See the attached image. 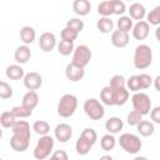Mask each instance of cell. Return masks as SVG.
I'll list each match as a JSON object with an SVG mask.
<instances>
[{
    "label": "cell",
    "instance_id": "10",
    "mask_svg": "<svg viewBox=\"0 0 160 160\" xmlns=\"http://www.w3.org/2000/svg\"><path fill=\"white\" fill-rule=\"evenodd\" d=\"M85 68L75 64V62H70L66 65L65 68V76L68 78V80L72 81V82H76V81H80L84 75H85Z\"/></svg>",
    "mask_w": 160,
    "mask_h": 160
},
{
    "label": "cell",
    "instance_id": "18",
    "mask_svg": "<svg viewBox=\"0 0 160 160\" xmlns=\"http://www.w3.org/2000/svg\"><path fill=\"white\" fill-rule=\"evenodd\" d=\"M124 128V122L118 116H112V118H109L105 122V129L108 130V132L110 134H118Z\"/></svg>",
    "mask_w": 160,
    "mask_h": 160
},
{
    "label": "cell",
    "instance_id": "17",
    "mask_svg": "<svg viewBox=\"0 0 160 160\" xmlns=\"http://www.w3.org/2000/svg\"><path fill=\"white\" fill-rule=\"evenodd\" d=\"M129 16L132 19V20H142L145 16H146V9L142 4L140 2H132L129 8Z\"/></svg>",
    "mask_w": 160,
    "mask_h": 160
},
{
    "label": "cell",
    "instance_id": "25",
    "mask_svg": "<svg viewBox=\"0 0 160 160\" xmlns=\"http://www.w3.org/2000/svg\"><path fill=\"white\" fill-rule=\"evenodd\" d=\"M36 38V32L34 30V28L31 26H22L21 30H20V39L24 44L29 45V44H32L34 40Z\"/></svg>",
    "mask_w": 160,
    "mask_h": 160
},
{
    "label": "cell",
    "instance_id": "6",
    "mask_svg": "<svg viewBox=\"0 0 160 160\" xmlns=\"http://www.w3.org/2000/svg\"><path fill=\"white\" fill-rule=\"evenodd\" d=\"M52 149H54V138L48 134L42 135L34 149V158L38 160H44L48 156H51Z\"/></svg>",
    "mask_w": 160,
    "mask_h": 160
},
{
    "label": "cell",
    "instance_id": "7",
    "mask_svg": "<svg viewBox=\"0 0 160 160\" xmlns=\"http://www.w3.org/2000/svg\"><path fill=\"white\" fill-rule=\"evenodd\" d=\"M84 111L94 121L101 120L104 118V115H105V109H104L102 104L98 99H95V98L88 99L84 102Z\"/></svg>",
    "mask_w": 160,
    "mask_h": 160
},
{
    "label": "cell",
    "instance_id": "19",
    "mask_svg": "<svg viewBox=\"0 0 160 160\" xmlns=\"http://www.w3.org/2000/svg\"><path fill=\"white\" fill-rule=\"evenodd\" d=\"M72 10L75 14L80 16H85L91 10V4L89 0H74L72 2Z\"/></svg>",
    "mask_w": 160,
    "mask_h": 160
},
{
    "label": "cell",
    "instance_id": "16",
    "mask_svg": "<svg viewBox=\"0 0 160 160\" xmlns=\"http://www.w3.org/2000/svg\"><path fill=\"white\" fill-rule=\"evenodd\" d=\"M30 58H31V51L26 44L16 48V50L14 52V59L18 64H26L30 60Z\"/></svg>",
    "mask_w": 160,
    "mask_h": 160
},
{
    "label": "cell",
    "instance_id": "39",
    "mask_svg": "<svg viewBox=\"0 0 160 160\" xmlns=\"http://www.w3.org/2000/svg\"><path fill=\"white\" fill-rule=\"evenodd\" d=\"M11 96H12V88L5 81H0V98L6 100L10 99Z\"/></svg>",
    "mask_w": 160,
    "mask_h": 160
},
{
    "label": "cell",
    "instance_id": "31",
    "mask_svg": "<svg viewBox=\"0 0 160 160\" xmlns=\"http://www.w3.org/2000/svg\"><path fill=\"white\" fill-rule=\"evenodd\" d=\"M32 130H34L38 135L42 136V135H46V134L50 131V125H49V122L45 121V120H38V121H35V122L32 124Z\"/></svg>",
    "mask_w": 160,
    "mask_h": 160
},
{
    "label": "cell",
    "instance_id": "36",
    "mask_svg": "<svg viewBox=\"0 0 160 160\" xmlns=\"http://www.w3.org/2000/svg\"><path fill=\"white\" fill-rule=\"evenodd\" d=\"M126 86L130 91L138 92L139 90H141V85H140V79L139 75H132L126 80Z\"/></svg>",
    "mask_w": 160,
    "mask_h": 160
},
{
    "label": "cell",
    "instance_id": "11",
    "mask_svg": "<svg viewBox=\"0 0 160 160\" xmlns=\"http://www.w3.org/2000/svg\"><path fill=\"white\" fill-rule=\"evenodd\" d=\"M22 81H24V86L28 90H38L42 85V76L39 72L30 71V72L25 74Z\"/></svg>",
    "mask_w": 160,
    "mask_h": 160
},
{
    "label": "cell",
    "instance_id": "12",
    "mask_svg": "<svg viewBox=\"0 0 160 160\" xmlns=\"http://www.w3.org/2000/svg\"><path fill=\"white\" fill-rule=\"evenodd\" d=\"M39 46H40V49L44 52L52 51L54 48L56 46V38H55V35L52 32H50V31L42 32L40 35V39H39Z\"/></svg>",
    "mask_w": 160,
    "mask_h": 160
},
{
    "label": "cell",
    "instance_id": "34",
    "mask_svg": "<svg viewBox=\"0 0 160 160\" xmlns=\"http://www.w3.org/2000/svg\"><path fill=\"white\" fill-rule=\"evenodd\" d=\"M11 111L16 118H21V119L22 118H29L32 114V109H30V108H28V106H25L22 104L19 105V106H14L11 109Z\"/></svg>",
    "mask_w": 160,
    "mask_h": 160
},
{
    "label": "cell",
    "instance_id": "27",
    "mask_svg": "<svg viewBox=\"0 0 160 160\" xmlns=\"http://www.w3.org/2000/svg\"><path fill=\"white\" fill-rule=\"evenodd\" d=\"M115 145H116V139L114 138V134H110L109 132V134H105V135L101 136V139H100V146H101L102 150L110 151V150H112L115 148Z\"/></svg>",
    "mask_w": 160,
    "mask_h": 160
},
{
    "label": "cell",
    "instance_id": "46",
    "mask_svg": "<svg viewBox=\"0 0 160 160\" xmlns=\"http://www.w3.org/2000/svg\"><path fill=\"white\" fill-rule=\"evenodd\" d=\"M155 36H156V40L160 42V25L156 28V30H155Z\"/></svg>",
    "mask_w": 160,
    "mask_h": 160
},
{
    "label": "cell",
    "instance_id": "47",
    "mask_svg": "<svg viewBox=\"0 0 160 160\" xmlns=\"http://www.w3.org/2000/svg\"><path fill=\"white\" fill-rule=\"evenodd\" d=\"M101 159H109V160H111L112 158H111L110 155H105V156H101Z\"/></svg>",
    "mask_w": 160,
    "mask_h": 160
},
{
    "label": "cell",
    "instance_id": "26",
    "mask_svg": "<svg viewBox=\"0 0 160 160\" xmlns=\"http://www.w3.org/2000/svg\"><path fill=\"white\" fill-rule=\"evenodd\" d=\"M16 122V116L12 114V111H4L0 116V124L5 129H11Z\"/></svg>",
    "mask_w": 160,
    "mask_h": 160
},
{
    "label": "cell",
    "instance_id": "35",
    "mask_svg": "<svg viewBox=\"0 0 160 160\" xmlns=\"http://www.w3.org/2000/svg\"><path fill=\"white\" fill-rule=\"evenodd\" d=\"M78 35H79V32H76V31L69 29L68 26H65V28L61 30V32H60V38H61V40H64V41H69V42H74V41L76 40Z\"/></svg>",
    "mask_w": 160,
    "mask_h": 160
},
{
    "label": "cell",
    "instance_id": "40",
    "mask_svg": "<svg viewBox=\"0 0 160 160\" xmlns=\"http://www.w3.org/2000/svg\"><path fill=\"white\" fill-rule=\"evenodd\" d=\"M109 85L112 88V89H119V88H124L126 86V80L122 75H114L111 79H110V82Z\"/></svg>",
    "mask_w": 160,
    "mask_h": 160
},
{
    "label": "cell",
    "instance_id": "33",
    "mask_svg": "<svg viewBox=\"0 0 160 160\" xmlns=\"http://www.w3.org/2000/svg\"><path fill=\"white\" fill-rule=\"evenodd\" d=\"M74 50H75L74 42H69V41L60 40V42L58 44V51H59V54L62 55V56L70 55L71 52H74Z\"/></svg>",
    "mask_w": 160,
    "mask_h": 160
},
{
    "label": "cell",
    "instance_id": "14",
    "mask_svg": "<svg viewBox=\"0 0 160 160\" xmlns=\"http://www.w3.org/2000/svg\"><path fill=\"white\" fill-rule=\"evenodd\" d=\"M149 31H150V24L145 20H140L132 26V36L135 40L146 39L149 35Z\"/></svg>",
    "mask_w": 160,
    "mask_h": 160
},
{
    "label": "cell",
    "instance_id": "3",
    "mask_svg": "<svg viewBox=\"0 0 160 160\" xmlns=\"http://www.w3.org/2000/svg\"><path fill=\"white\" fill-rule=\"evenodd\" d=\"M134 66L138 70L148 69L152 62V50L146 44H140L134 51Z\"/></svg>",
    "mask_w": 160,
    "mask_h": 160
},
{
    "label": "cell",
    "instance_id": "44",
    "mask_svg": "<svg viewBox=\"0 0 160 160\" xmlns=\"http://www.w3.org/2000/svg\"><path fill=\"white\" fill-rule=\"evenodd\" d=\"M51 159H60V160H68L69 156L65 152V150H56L54 154H51Z\"/></svg>",
    "mask_w": 160,
    "mask_h": 160
},
{
    "label": "cell",
    "instance_id": "22",
    "mask_svg": "<svg viewBox=\"0 0 160 160\" xmlns=\"http://www.w3.org/2000/svg\"><path fill=\"white\" fill-rule=\"evenodd\" d=\"M96 28L101 34H110L112 32L114 22L109 16H101L96 22Z\"/></svg>",
    "mask_w": 160,
    "mask_h": 160
},
{
    "label": "cell",
    "instance_id": "4",
    "mask_svg": "<svg viewBox=\"0 0 160 160\" xmlns=\"http://www.w3.org/2000/svg\"><path fill=\"white\" fill-rule=\"evenodd\" d=\"M78 108V99L72 94H65L60 98L58 104V114L61 118H70Z\"/></svg>",
    "mask_w": 160,
    "mask_h": 160
},
{
    "label": "cell",
    "instance_id": "41",
    "mask_svg": "<svg viewBox=\"0 0 160 160\" xmlns=\"http://www.w3.org/2000/svg\"><path fill=\"white\" fill-rule=\"evenodd\" d=\"M111 2H112V9L115 15H122L126 11V6L122 0H111Z\"/></svg>",
    "mask_w": 160,
    "mask_h": 160
},
{
    "label": "cell",
    "instance_id": "48",
    "mask_svg": "<svg viewBox=\"0 0 160 160\" xmlns=\"http://www.w3.org/2000/svg\"><path fill=\"white\" fill-rule=\"evenodd\" d=\"M128 1H134V0H128Z\"/></svg>",
    "mask_w": 160,
    "mask_h": 160
},
{
    "label": "cell",
    "instance_id": "1",
    "mask_svg": "<svg viewBox=\"0 0 160 160\" xmlns=\"http://www.w3.org/2000/svg\"><path fill=\"white\" fill-rule=\"evenodd\" d=\"M12 136L10 138V146L14 151L22 152L28 150L30 144V125L25 120H19L15 122V125L11 128Z\"/></svg>",
    "mask_w": 160,
    "mask_h": 160
},
{
    "label": "cell",
    "instance_id": "42",
    "mask_svg": "<svg viewBox=\"0 0 160 160\" xmlns=\"http://www.w3.org/2000/svg\"><path fill=\"white\" fill-rule=\"evenodd\" d=\"M139 79H140V85H141V90H145V89H149L151 86V84L154 82V80L151 79V76L149 74H140L139 75Z\"/></svg>",
    "mask_w": 160,
    "mask_h": 160
},
{
    "label": "cell",
    "instance_id": "28",
    "mask_svg": "<svg viewBox=\"0 0 160 160\" xmlns=\"http://www.w3.org/2000/svg\"><path fill=\"white\" fill-rule=\"evenodd\" d=\"M100 100L105 105H109V106L114 105V91L110 85L102 88V90L100 91Z\"/></svg>",
    "mask_w": 160,
    "mask_h": 160
},
{
    "label": "cell",
    "instance_id": "43",
    "mask_svg": "<svg viewBox=\"0 0 160 160\" xmlns=\"http://www.w3.org/2000/svg\"><path fill=\"white\" fill-rule=\"evenodd\" d=\"M150 118H151L152 122L160 124V106H155V108L151 109V111H150Z\"/></svg>",
    "mask_w": 160,
    "mask_h": 160
},
{
    "label": "cell",
    "instance_id": "23",
    "mask_svg": "<svg viewBox=\"0 0 160 160\" xmlns=\"http://www.w3.org/2000/svg\"><path fill=\"white\" fill-rule=\"evenodd\" d=\"M21 104L34 110V109L38 106V104H39V95H38V92H36L35 90H29V91L24 95Z\"/></svg>",
    "mask_w": 160,
    "mask_h": 160
},
{
    "label": "cell",
    "instance_id": "38",
    "mask_svg": "<svg viewBox=\"0 0 160 160\" xmlns=\"http://www.w3.org/2000/svg\"><path fill=\"white\" fill-rule=\"evenodd\" d=\"M66 26H68L69 29H71V30L76 31V32H81V31H82V29H84V21H82V20H80V19H78V18H74V19L68 20Z\"/></svg>",
    "mask_w": 160,
    "mask_h": 160
},
{
    "label": "cell",
    "instance_id": "2",
    "mask_svg": "<svg viewBox=\"0 0 160 160\" xmlns=\"http://www.w3.org/2000/svg\"><path fill=\"white\" fill-rule=\"evenodd\" d=\"M96 140H98V134L94 129H91V128L84 129L75 144L76 152L79 155H86L91 150V148L94 146Z\"/></svg>",
    "mask_w": 160,
    "mask_h": 160
},
{
    "label": "cell",
    "instance_id": "15",
    "mask_svg": "<svg viewBox=\"0 0 160 160\" xmlns=\"http://www.w3.org/2000/svg\"><path fill=\"white\" fill-rule=\"evenodd\" d=\"M111 44L118 48V49H122L125 48L128 44H129V40H130V36H129V32H125V31H121V30H115L111 32Z\"/></svg>",
    "mask_w": 160,
    "mask_h": 160
},
{
    "label": "cell",
    "instance_id": "5",
    "mask_svg": "<svg viewBox=\"0 0 160 160\" xmlns=\"http://www.w3.org/2000/svg\"><path fill=\"white\" fill-rule=\"evenodd\" d=\"M119 144L125 152L131 154V155L138 154L142 148V142H141L140 138L134 134H130V132H125V134L120 135Z\"/></svg>",
    "mask_w": 160,
    "mask_h": 160
},
{
    "label": "cell",
    "instance_id": "32",
    "mask_svg": "<svg viewBox=\"0 0 160 160\" xmlns=\"http://www.w3.org/2000/svg\"><path fill=\"white\" fill-rule=\"evenodd\" d=\"M116 25H118L119 30L125 31V32H129L130 30H132V26H134L132 25V19L130 16H124V15L119 18Z\"/></svg>",
    "mask_w": 160,
    "mask_h": 160
},
{
    "label": "cell",
    "instance_id": "24",
    "mask_svg": "<svg viewBox=\"0 0 160 160\" xmlns=\"http://www.w3.org/2000/svg\"><path fill=\"white\" fill-rule=\"evenodd\" d=\"M136 129H138V132L141 135V136H151L155 131V126L151 121H148V120H141L138 125H136Z\"/></svg>",
    "mask_w": 160,
    "mask_h": 160
},
{
    "label": "cell",
    "instance_id": "45",
    "mask_svg": "<svg viewBox=\"0 0 160 160\" xmlns=\"http://www.w3.org/2000/svg\"><path fill=\"white\" fill-rule=\"evenodd\" d=\"M154 86H155V89L160 92V75H158V76L154 79Z\"/></svg>",
    "mask_w": 160,
    "mask_h": 160
},
{
    "label": "cell",
    "instance_id": "29",
    "mask_svg": "<svg viewBox=\"0 0 160 160\" xmlns=\"http://www.w3.org/2000/svg\"><path fill=\"white\" fill-rule=\"evenodd\" d=\"M146 21L150 25H155V26L160 25V5L155 6L152 10H150L146 14Z\"/></svg>",
    "mask_w": 160,
    "mask_h": 160
},
{
    "label": "cell",
    "instance_id": "13",
    "mask_svg": "<svg viewBox=\"0 0 160 160\" xmlns=\"http://www.w3.org/2000/svg\"><path fill=\"white\" fill-rule=\"evenodd\" d=\"M54 135H55L56 140H59L60 142H68L72 136V129L69 124L61 122V124H58L55 126Z\"/></svg>",
    "mask_w": 160,
    "mask_h": 160
},
{
    "label": "cell",
    "instance_id": "8",
    "mask_svg": "<svg viewBox=\"0 0 160 160\" xmlns=\"http://www.w3.org/2000/svg\"><path fill=\"white\" fill-rule=\"evenodd\" d=\"M132 108L138 111H140L142 115H146L151 111V100L150 96L145 92H135L131 98Z\"/></svg>",
    "mask_w": 160,
    "mask_h": 160
},
{
    "label": "cell",
    "instance_id": "9",
    "mask_svg": "<svg viewBox=\"0 0 160 160\" xmlns=\"http://www.w3.org/2000/svg\"><path fill=\"white\" fill-rule=\"evenodd\" d=\"M91 56H92V54L88 45H79L75 48V50L72 52V62L85 68L90 62Z\"/></svg>",
    "mask_w": 160,
    "mask_h": 160
},
{
    "label": "cell",
    "instance_id": "37",
    "mask_svg": "<svg viewBox=\"0 0 160 160\" xmlns=\"http://www.w3.org/2000/svg\"><path fill=\"white\" fill-rule=\"evenodd\" d=\"M142 114L140 112V111H138V110H132V111H130L129 114H128V118H126V120H128V124L130 125V126H136L141 120H142Z\"/></svg>",
    "mask_w": 160,
    "mask_h": 160
},
{
    "label": "cell",
    "instance_id": "20",
    "mask_svg": "<svg viewBox=\"0 0 160 160\" xmlns=\"http://www.w3.org/2000/svg\"><path fill=\"white\" fill-rule=\"evenodd\" d=\"M5 75L10 79V80H20V79H24L25 76V72H24V69L18 65V64H12V65H9L5 70Z\"/></svg>",
    "mask_w": 160,
    "mask_h": 160
},
{
    "label": "cell",
    "instance_id": "30",
    "mask_svg": "<svg viewBox=\"0 0 160 160\" xmlns=\"http://www.w3.org/2000/svg\"><path fill=\"white\" fill-rule=\"evenodd\" d=\"M98 12L101 16H110L114 14V9H112V2L111 0H105L101 1L98 5Z\"/></svg>",
    "mask_w": 160,
    "mask_h": 160
},
{
    "label": "cell",
    "instance_id": "21",
    "mask_svg": "<svg viewBox=\"0 0 160 160\" xmlns=\"http://www.w3.org/2000/svg\"><path fill=\"white\" fill-rule=\"evenodd\" d=\"M112 91H114V105L121 106L126 104V101L129 100V90L125 86L119 89H112Z\"/></svg>",
    "mask_w": 160,
    "mask_h": 160
}]
</instances>
